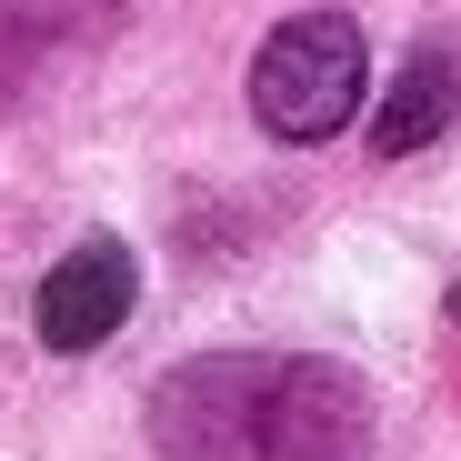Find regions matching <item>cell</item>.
<instances>
[{"mask_svg": "<svg viewBox=\"0 0 461 461\" xmlns=\"http://www.w3.org/2000/svg\"><path fill=\"white\" fill-rule=\"evenodd\" d=\"M161 451L171 461H361L371 411L341 371L321 361H201L161 402Z\"/></svg>", "mask_w": 461, "mask_h": 461, "instance_id": "obj_1", "label": "cell"}, {"mask_svg": "<svg viewBox=\"0 0 461 461\" xmlns=\"http://www.w3.org/2000/svg\"><path fill=\"white\" fill-rule=\"evenodd\" d=\"M361 81H371V41L341 11H291L261 50H251V121L271 140H331L361 121Z\"/></svg>", "mask_w": 461, "mask_h": 461, "instance_id": "obj_2", "label": "cell"}, {"mask_svg": "<svg viewBox=\"0 0 461 461\" xmlns=\"http://www.w3.org/2000/svg\"><path fill=\"white\" fill-rule=\"evenodd\" d=\"M131 301H140V261H131V241L91 230V241H70V251L50 261L31 321H41L50 351H91V341H111V331L131 321Z\"/></svg>", "mask_w": 461, "mask_h": 461, "instance_id": "obj_3", "label": "cell"}, {"mask_svg": "<svg viewBox=\"0 0 461 461\" xmlns=\"http://www.w3.org/2000/svg\"><path fill=\"white\" fill-rule=\"evenodd\" d=\"M461 121V50H411V70L392 91H381V121H371V150L381 161H411V150H431L441 131Z\"/></svg>", "mask_w": 461, "mask_h": 461, "instance_id": "obj_4", "label": "cell"}, {"mask_svg": "<svg viewBox=\"0 0 461 461\" xmlns=\"http://www.w3.org/2000/svg\"><path fill=\"white\" fill-rule=\"evenodd\" d=\"M451 321H461V281H451Z\"/></svg>", "mask_w": 461, "mask_h": 461, "instance_id": "obj_5", "label": "cell"}]
</instances>
